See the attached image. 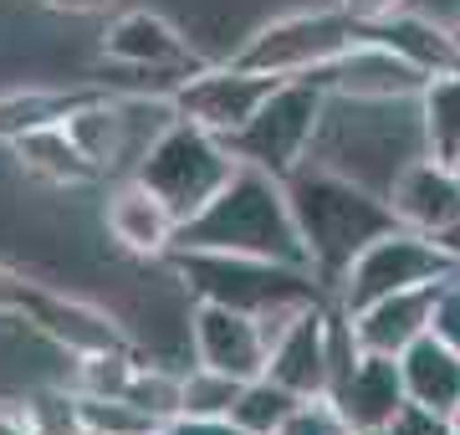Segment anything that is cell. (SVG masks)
<instances>
[{"instance_id": "29", "label": "cell", "mask_w": 460, "mask_h": 435, "mask_svg": "<svg viewBox=\"0 0 460 435\" xmlns=\"http://www.w3.org/2000/svg\"><path fill=\"white\" fill-rule=\"evenodd\" d=\"M26 404V420H31V435H83L77 431V404H72V389H47V395H31Z\"/></svg>"}, {"instance_id": "24", "label": "cell", "mask_w": 460, "mask_h": 435, "mask_svg": "<svg viewBox=\"0 0 460 435\" xmlns=\"http://www.w3.org/2000/svg\"><path fill=\"white\" fill-rule=\"evenodd\" d=\"M296 410V395L292 389H281L277 379H246L241 385V395H235V404H230V420L241 425L246 435H277L281 420Z\"/></svg>"}, {"instance_id": "4", "label": "cell", "mask_w": 460, "mask_h": 435, "mask_svg": "<svg viewBox=\"0 0 460 435\" xmlns=\"http://www.w3.org/2000/svg\"><path fill=\"white\" fill-rule=\"evenodd\" d=\"M235 169H241V159L226 149V138L190 123V118H174L164 134L148 144V154L133 169V180H144L184 226L226 190V180Z\"/></svg>"}, {"instance_id": "7", "label": "cell", "mask_w": 460, "mask_h": 435, "mask_svg": "<svg viewBox=\"0 0 460 435\" xmlns=\"http://www.w3.org/2000/svg\"><path fill=\"white\" fill-rule=\"evenodd\" d=\"M445 277H460V262L445 252L435 235L404 231L394 226L389 235H378L374 246L348 267L343 287H338V307L343 313H358L368 302L389 297V292H404V287H425V282H445Z\"/></svg>"}, {"instance_id": "38", "label": "cell", "mask_w": 460, "mask_h": 435, "mask_svg": "<svg viewBox=\"0 0 460 435\" xmlns=\"http://www.w3.org/2000/svg\"><path fill=\"white\" fill-rule=\"evenodd\" d=\"M353 435H389V431H353Z\"/></svg>"}, {"instance_id": "19", "label": "cell", "mask_w": 460, "mask_h": 435, "mask_svg": "<svg viewBox=\"0 0 460 435\" xmlns=\"http://www.w3.org/2000/svg\"><path fill=\"white\" fill-rule=\"evenodd\" d=\"M399 374H404V400L429 410V415L450 420L460 404V353L445 338L425 333L399 353Z\"/></svg>"}, {"instance_id": "20", "label": "cell", "mask_w": 460, "mask_h": 435, "mask_svg": "<svg viewBox=\"0 0 460 435\" xmlns=\"http://www.w3.org/2000/svg\"><path fill=\"white\" fill-rule=\"evenodd\" d=\"M11 154H16L21 174H31L41 184H57V190H77V184H98L102 174L83 159V149L66 138L62 123H41V129H26V134L11 138Z\"/></svg>"}, {"instance_id": "16", "label": "cell", "mask_w": 460, "mask_h": 435, "mask_svg": "<svg viewBox=\"0 0 460 435\" xmlns=\"http://www.w3.org/2000/svg\"><path fill=\"white\" fill-rule=\"evenodd\" d=\"M445 282H450V277H445ZM435 297H440V282L389 292V297H378V302H368V307L353 313V333H358V343L368 353H389V359H399L414 338L429 333Z\"/></svg>"}, {"instance_id": "5", "label": "cell", "mask_w": 460, "mask_h": 435, "mask_svg": "<svg viewBox=\"0 0 460 435\" xmlns=\"http://www.w3.org/2000/svg\"><path fill=\"white\" fill-rule=\"evenodd\" d=\"M323 108H328V93L317 83H307V77H281V83L266 93L261 108L226 138V149L235 154L241 164H256V169H266V174L287 180V174L307 159V149H313Z\"/></svg>"}, {"instance_id": "35", "label": "cell", "mask_w": 460, "mask_h": 435, "mask_svg": "<svg viewBox=\"0 0 460 435\" xmlns=\"http://www.w3.org/2000/svg\"><path fill=\"white\" fill-rule=\"evenodd\" d=\"M435 241H440L445 252H450V256H456V262H460V220H456V226H450V231H440V235H435Z\"/></svg>"}, {"instance_id": "25", "label": "cell", "mask_w": 460, "mask_h": 435, "mask_svg": "<svg viewBox=\"0 0 460 435\" xmlns=\"http://www.w3.org/2000/svg\"><path fill=\"white\" fill-rule=\"evenodd\" d=\"M133 368H138V349L77 353V364H72V389H77V395H98V400H118V395L128 389Z\"/></svg>"}, {"instance_id": "34", "label": "cell", "mask_w": 460, "mask_h": 435, "mask_svg": "<svg viewBox=\"0 0 460 435\" xmlns=\"http://www.w3.org/2000/svg\"><path fill=\"white\" fill-rule=\"evenodd\" d=\"M47 11H72V16H93V11H108L113 0H36Z\"/></svg>"}, {"instance_id": "17", "label": "cell", "mask_w": 460, "mask_h": 435, "mask_svg": "<svg viewBox=\"0 0 460 435\" xmlns=\"http://www.w3.org/2000/svg\"><path fill=\"white\" fill-rule=\"evenodd\" d=\"M343 420L353 431H389V420L404 410V374H399V359L389 353H368L353 364V374L343 379L338 395H328Z\"/></svg>"}, {"instance_id": "33", "label": "cell", "mask_w": 460, "mask_h": 435, "mask_svg": "<svg viewBox=\"0 0 460 435\" xmlns=\"http://www.w3.org/2000/svg\"><path fill=\"white\" fill-rule=\"evenodd\" d=\"M0 435H31L26 404H0Z\"/></svg>"}, {"instance_id": "8", "label": "cell", "mask_w": 460, "mask_h": 435, "mask_svg": "<svg viewBox=\"0 0 460 435\" xmlns=\"http://www.w3.org/2000/svg\"><path fill=\"white\" fill-rule=\"evenodd\" d=\"M277 83L281 77H271V72H246V67H235V62H226V67H199V72H190V77H180L174 93H169V102H174L180 118H190L199 129L230 138L256 108H261L266 93Z\"/></svg>"}, {"instance_id": "31", "label": "cell", "mask_w": 460, "mask_h": 435, "mask_svg": "<svg viewBox=\"0 0 460 435\" xmlns=\"http://www.w3.org/2000/svg\"><path fill=\"white\" fill-rule=\"evenodd\" d=\"M31 277L26 271H16V267H5L0 262V318H21L26 313V302H31Z\"/></svg>"}, {"instance_id": "14", "label": "cell", "mask_w": 460, "mask_h": 435, "mask_svg": "<svg viewBox=\"0 0 460 435\" xmlns=\"http://www.w3.org/2000/svg\"><path fill=\"white\" fill-rule=\"evenodd\" d=\"M102 57L108 62H123V67L164 72V77H190V72L205 67L195 57V47L164 16H154V11H123L108 26V36H102Z\"/></svg>"}, {"instance_id": "28", "label": "cell", "mask_w": 460, "mask_h": 435, "mask_svg": "<svg viewBox=\"0 0 460 435\" xmlns=\"http://www.w3.org/2000/svg\"><path fill=\"white\" fill-rule=\"evenodd\" d=\"M277 435H353V425L343 420V410L328 395H313V400H296V410L281 420Z\"/></svg>"}, {"instance_id": "3", "label": "cell", "mask_w": 460, "mask_h": 435, "mask_svg": "<svg viewBox=\"0 0 460 435\" xmlns=\"http://www.w3.org/2000/svg\"><path fill=\"white\" fill-rule=\"evenodd\" d=\"M174 271L195 302H220L235 313H251L261 323L266 343L317 302H332V292L317 282L307 267H287V262H266V256H230V252H169Z\"/></svg>"}, {"instance_id": "13", "label": "cell", "mask_w": 460, "mask_h": 435, "mask_svg": "<svg viewBox=\"0 0 460 435\" xmlns=\"http://www.w3.org/2000/svg\"><path fill=\"white\" fill-rule=\"evenodd\" d=\"M328 307L332 302L302 307L271 338V353H266V379H277L281 389H292L296 400L328 395Z\"/></svg>"}, {"instance_id": "21", "label": "cell", "mask_w": 460, "mask_h": 435, "mask_svg": "<svg viewBox=\"0 0 460 435\" xmlns=\"http://www.w3.org/2000/svg\"><path fill=\"white\" fill-rule=\"evenodd\" d=\"M108 87H62V93H51V87H26V93H5L0 98V144H11L16 134L26 129H41V123H62L72 108H83V102L102 98Z\"/></svg>"}, {"instance_id": "11", "label": "cell", "mask_w": 460, "mask_h": 435, "mask_svg": "<svg viewBox=\"0 0 460 435\" xmlns=\"http://www.w3.org/2000/svg\"><path fill=\"white\" fill-rule=\"evenodd\" d=\"M21 318L31 323L41 338H51L62 353H98V349H133V338L118 328L113 313H102V307H93V302L83 297H66V292H57V287L36 282L31 287V302H26V313Z\"/></svg>"}, {"instance_id": "12", "label": "cell", "mask_w": 460, "mask_h": 435, "mask_svg": "<svg viewBox=\"0 0 460 435\" xmlns=\"http://www.w3.org/2000/svg\"><path fill=\"white\" fill-rule=\"evenodd\" d=\"M389 210L404 231H420V235H440L460 220V174L445 159L425 154L394 174L389 184Z\"/></svg>"}, {"instance_id": "39", "label": "cell", "mask_w": 460, "mask_h": 435, "mask_svg": "<svg viewBox=\"0 0 460 435\" xmlns=\"http://www.w3.org/2000/svg\"><path fill=\"white\" fill-rule=\"evenodd\" d=\"M450 169H456V174H460V154H456V159H450Z\"/></svg>"}, {"instance_id": "15", "label": "cell", "mask_w": 460, "mask_h": 435, "mask_svg": "<svg viewBox=\"0 0 460 435\" xmlns=\"http://www.w3.org/2000/svg\"><path fill=\"white\" fill-rule=\"evenodd\" d=\"M102 220H108V235H113L128 256L154 262V256L174 252V231H180V220H174V210H169L144 180H133V174H123V180L108 190V210H102Z\"/></svg>"}, {"instance_id": "32", "label": "cell", "mask_w": 460, "mask_h": 435, "mask_svg": "<svg viewBox=\"0 0 460 435\" xmlns=\"http://www.w3.org/2000/svg\"><path fill=\"white\" fill-rule=\"evenodd\" d=\"M353 21H378V16H389V11H399L404 0H338Z\"/></svg>"}, {"instance_id": "1", "label": "cell", "mask_w": 460, "mask_h": 435, "mask_svg": "<svg viewBox=\"0 0 460 435\" xmlns=\"http://www.w3.org/2000/svg\"><path fill=\"white\" fill-rule=\"evenodd\" d=\"M281 190H287L292 220H296V231H302L313 277L328 287L332 297H338L348 267L374 246L378 235H389L399 226L384 195L343 180V174H332V169L296 164L292 174L281 180Z\"/></svg>"}, {"instance_id": "27", "label": "cell", "mask_w": 460, "mask_h": 435, "mask_svg": "<svg viewBox=\"0 0 460 435\" xmlns=\"http://www.w3.org/2000/svg\"><path fill=\"white\" fill-rule=\"evenodd\" d=\"M123 400H133L138 410H148L154 420H174L180 415V374H164V368H154L138 359V368H133L128 389H123Z\"/></svg>"}, {"instance_id": "26", "label": "cell", "mask_w": 460, "mask_h": 435, "mask_svg": "<svg viewBox=\"0 0 460 435\" xmlns=\"http://www.w3.org/2000/svg\"><path fill=\"white\" fill-rule=\"evenodd\" d=\"M235 395H241V379L215 374V368H205V364L180 374V415H230Z\"/></svg>"}, {"instance_id": "18", "label": "cell", "mask_w": 460, "mask_h": 435, "mask_svg": "<svg viewBox=\"0 0 460 435\" xmlns=\"http://www.w3.org/2000/svg\"><path fill=\"white\" fill-rule=\"evenodd\" d=\"M358 36L389 47L410 67L425 72V77L460 67V47H456V36H450V26H435V21L414 16V11H389V16H378V21H358Z\"/></svg>"}, {"instance_id": "6", "label": "cell", "mask_w": 460, "mask_h": 435, "mask_svg": "<svg viewBox=\"0 0 460 435\" xmlns=\"http://www.w3.org/2000/svg\"><path fill=\"white\" fill-rule=\"evenodd\" d=\"M353 41H358V21L348 16L343 5L296 11V16L266 21L230 62L246 72H271V77H307V72L328 67L332 57H343Z\"/></svg>"}, {"instance_id": "10", "label": "cell", "mask_w": 460, "mask_h": 435, "mask_svg": "<svg viewBox=\"0 0 460 435\" xmlns=\"http://www.w3.org/2000/svg\"><path fill=\"white\" fill-rule=\"evenodd\" d=\"M190 338H195V364L215 368V374H230L241 385L266 374L271 343H266L261 323L251 313H235V307H220V302H195Z\"/></svg>"}, {"instance_id": "36", "label": "cell", "mask_w": 460, "mask_h": 435, "mask_svg": "<svg viewBox=\"0 0 460 435\" xmlns=\"http://www.w3.org/2000/svg\"><path fill=\"white\" fill-rule=\"evenodd\" d=\"M445 425H450V435H460V404L450 410V420H445Z\"/></svg>"}, {"instance_id": "2", "label": "cell", "mask_w": 460, "mask_h": 435, "mask_svg": "<svg viewBox=\"0 0 460 435\" xmlns=\"http://www.w3.org/2000/svg\"><path fill=\"white\" fill-rule=\"evenodd\" d=\"M174 252H230V256H266V262H287V267H307V246L292 220L287 190L277 174L256 164H241L226 180L199 216H190L174 231Z\"/></svg>"}, {"instance_id": "22", "label": "cell", "mask_w": 460, "mask_h": 435, "mask_svg": "<svg viewBox=\"0 0 460 435\" xmlns=\"http://www.w3.org/2000/svg\"><path fill=\"white\" fill-rule=\"evenodd\" d=\"M420 129H425V149L435 159H456L460 154V67L435 72L420 87Z\"/></svg>"}, {"instance_id": "23", "label": "cell", "mask_w": 460, "mask_h": 435, "mask_svg": "<svg viewBox=\"0 0 460 435\" xmlns=\"http://www.w3.org/2000/svg\"><path fill=\"white\" fill-rule=\"evenodd\" d=\"M72 404H77V431L83 435H159L164 420H154L148 410H138L133 400H98V395H77L72 389Z\"/></svg>"}, {"instance_id": "9", "label": "cell", "mask_w": 460, "mask_h": 435, "mask_svg": "<svg viewBox=\"0 0 460 435\" xmlns=\"http://www.w3.org/2000/svg\"><path fill=\"white\" fill-rule=\"evenodd\" d=\"M307 83H317L323 93L358 102H394V98H420V87L429 83L420 67H410L404 57H394L389 47H378L368 36H358L343 57H332L328 67L307 72Z\"/></svg>"}, {"instance_id": "30", "label": "cell", "mask_w": 460, "mask_h": 435, "mask_svg": "<svg viewBox=\"0 0 460 435\" xmlns=\"http://www.w3.org/2000/svg\"><path fill=\"white\" fill-rule=\"evenodd\" d=\"M429 333L445 338V343L460 353V277L440 282V297H435V318H429Z\"/></svg>"}, {"instance_id": "37", "label": "cell", "mask_w": 460, "mask_h": 435, "mask_svg": "<svg viewBox=\"0 0 460 435\" xmlns=\"http://www.w3.org/2000/svg\"><path fill=\"white\" fill-rule=\"evenodd\" d=\"M450 36H456V47H460V21H456V26H450Z\"/></svg>"}]
</instances>
